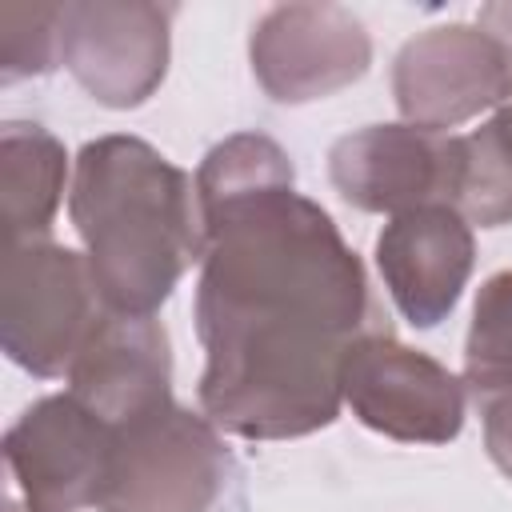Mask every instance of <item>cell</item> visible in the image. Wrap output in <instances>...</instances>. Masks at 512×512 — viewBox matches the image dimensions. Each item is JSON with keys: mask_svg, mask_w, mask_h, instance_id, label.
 <instances>
[{"mask_svg": "<svg viewBox=\"0 0 512 512\" xmlns=\"http://www.w3.org/2000/svg\"><path fill=\"white\" fill-rule=\"evenodd\" d=\"M196 200L204 416L240 440H296L336 424L348 348L388 328L360 256L336 220L296 192L288 152L264 132L212 144Z\"/></svg>", "mask_w": 512, "mask_h": 512, "instance_id": "obj_1", "label": "cell"}, {"mask_svg": "<svg viewBox=\"0 0 512 512\" xmlns=\"http://www.w3.org/2000/svg\"><path fill=\"white\" fill-rule=\"evenodd\" d=\"M68 216L116 316H156L204 256L196 180L140 136H96L80 148Z\"/></svg>", "mask_w": 512, "mask_h": 512, "instance_id": "obj_2", "label": "cell"}, {"mask_svg": "<svg viewBox=\"0 0 512 512\" xmlns=\"http://www.w3.org/2000/svg\"><path fill=\"white\" fill-rule=\"evenodd\" d=\"M104 312L88 256L56 244L52 236L4 244L0 344L28 376H68Z\"/></svg>", "mask_w": 512, "mask_h": 512, "instance_id": "obj_3", "label": "cell"}, {"mask_svg": "<svg viewBox=\"0 0 512 512\" xmlns=\"http://www.w3.org/2000/svg\"><path fill=\"white\" fill-rule=\"evenodd\" d=\"M228 468L220 428L172 400L112 428L96 512H208L228 484Z\"/></svg>", "mask_w": 512, "mask_h": 512, "instance_id": "obj_4", "label": "cell"}, {"mask_svg": "<svg viewBox=\"0 0 512 512\" xmlns=\"http://www.w3.org/2000/svg\"><path fill=\"white\" fill-rule=\"evenodd\" d=\"M340 392L352 416L400 444H448L464 428V380L392 328L360 336L340 368Z\"/></svg>", "mask_w": 512, "mask_h": 512, "instance_id": "obj_5", "label": "cell"}, {"mask_svg": "<svg viewBox=\"0 0 512 512\" xmlns=\"http://www.w3.org/2000/svg\"><path fill=\"white\" fill-rule=\"evenodd\" d=\"M176 4L72 0L60 4V64L104 108H140L168 76Z\"/></svg>", "mask_w": 512, "mask_h": 512, "instance_id": "obj_6", "label": "cell"}, {"mask_svg": "<svg viewBox=\"0 0 512 512\" xmlns=\"http://www.w3.org/2000/svg\"><path fill=\"white\" fill-rule=\"evenodd\" d=\"M512 92V44L480 24L416 32L392 64V96L404 124L448 132L496 108Z\"/></svg>", "mask_w": 512, "mask_h": 512, "instance_id": "obj_7", "label": "cell"}, {"mask_svg": "<svg viewBox=\"0 0 512 512\" xmlns=\"http://www.w3.org/2000/svg\"><path fill=\"white\" fill-rule=\"evenodd\" d=\"M460 176V136L420 124H368L340 136L328 152L332 188L360 212L400 216L424 204L456 208Z\"/></svg>", "mask_w": 512, "mask_h": 512, "instance_id": "obj_8", "label": "cell"}, {"mask_svg": "<svg viewBox=\"0 0 512 512\" xmlns=\"http://www.w3.org/2000/svg\"><path fill=\"white\" fill-rule=\"evenodd\" d=\"M248 60L268 100L312 104L368 72L372 36L344 4H276L252 24Z\"/></svg>", "mask_w": 512, "mask_h": 512, "instance_id": "obj_9", "label": "cell"}, {"mask_svg": "<svg viewBox=\"0 0 512 512\" xmlns=\"http://www.w3.org/2000/svg\"><path fill=\"white\" fill-rule=\"evenodd\" d=\"M4 460L28 500V512L96 508L112 460V424L72 392L40 396L4 432Z\"/></svg>", "mask_w": 512, "mask_h": 512, "instance_id": "obj_10", "label": "cell"}, {"mask_svg": "<svg viewBox=\"0 0 512 512\" xmlns=\"http://www.w3.org/2000/svg\"><path fill=\"white\" fill-rule=\"evenodd\" d=\"M476 264L472 224L452 204L400 212L376 236V268L396 312L412 328H436L460 304Z\"/></svg>", "mask_w": 512, "mask_h": 512, "instance_id": "obj_11", "label": "cell"}, {"mask_svg": "<svg viewBox=\"0 0 512 512\" xmlns=\"http://www.w3.org/2000/svg\"><path fill=\"white\" fill-rule=\"evenodd\" d=\"M68 392L112 428L172 404V348L160 320L104 312L68 368Z\"/></svg>", "mask_w": 512, "mask_h": 512, "instance_id": "obj_12", "label": "cell"}, {"mask_svg": "<svg viewBox=\"0 0 512 512\" xmlns=\"http://www.w3.org/2000/svg\"><path fill=\"white\" fill-rule=\"evenodd\" d=\"M68 152L44 128L8 120L0 128V200H4V244L40 240L64 196Z\"/></svg>", "mask_w": 512, "mask_h": 512, "instance_id": "obj_13", "label": "cell"}, {"mask_svg": "<svg viewBox=\"0 0 512 512\" xmlns=\"http://www.w3.org/2000/svg\"><path fill=\"white\" fill-rule=\"evenodd\" d=\"M464 176L456 208L468 224L504 228L512 224V92L492 108V116L460 136Z\"/></svg>", "mask_w": 512, "mask_h": 512, "instance_id": "obj_14", "label": "cell"}, {"mask_svg": "<svg viewBox=\"0 0 512 512\" xmlns=\"http://www.w3.org/2000/svg\"><path fill=\"white\" fill-rule=\"evenodd\" d=\"M512 380V268L488 276L464 340V388L472 396Z\"/></svg>", "mask_w": 512, "mask_h": 512, "instance_id": "obj_15", "label": "cell"}, {"mask_svg": "<svg viewBox=\"0 0 512 512\" xmlns=\"http://www.w3.org/2000/svg\"><path fill=\"white\" fill-rule=\"evenodd\" d=\"M60 64V4H0V80L48 76Z\"/></svg>", "mask_w": 512, "mask_h": 512, "instance_id": "obj_16", "label": "cell"}, {"mask_svg": "<svg viewBox=\"0 0 512 512\" xmlns=\"http://www.w3.org/2000/svg\"><path fill=\"white\" fill-rule=\"evenodd\" d=\"M480 408V424H484V448L488 460L512 480V380L496 384L480 396H472Z\"/></svg>", "mask_w": 512, "mask_h": 512, "instance_id": "obj_17", "label": "cell"}, {"mask_svg": "<svg viewBox=\"0 0 512 512\" xmlns=\"http://www.w3.org/2000/svg\"><path fill=\"white\" fill-rule=\"evenodd\" d=\"M476 24L488 28V32H496V36H504L512 44V4H484L480 16H476Z\"/></svg>", "mask_w": 512, "mask_h": 512, "instance_id": "obj_18", "label": "cell"}]
</instances>
